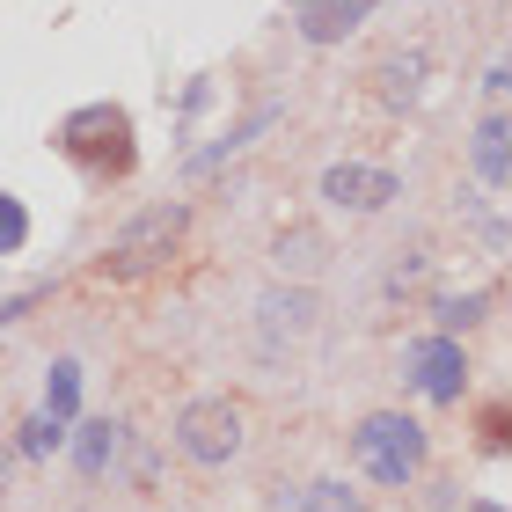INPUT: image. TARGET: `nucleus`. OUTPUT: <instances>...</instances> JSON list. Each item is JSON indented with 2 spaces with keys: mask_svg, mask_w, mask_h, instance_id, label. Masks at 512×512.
<instances>
[{
  "mask_svg": "<svg viewBox=\"0 0 512 512\" xmlns=\"http://www.w3.org/2000/svg\"><path fill=\"white\" fill-rule=\"evenodd\" d=\"M22 447H30V454L59 447V417H52V410H44V417H30V425H22Z\"/></svg>",
  "mask_w": 512,
  "mask_h": 512,
  "instance_id": "obj_13",
  "label": "nucleus"
},
{
  "mask_svg": "<svg viewBox=\"0 0 512 512\" xmlns=\"http://www.w3.org/2000/svg\"><path fill=\"white\" fill-rule=\"evenodd\" d=\"M476 169L491 183H505V125L498 118H483V132H476Z\"/></svg>",
  "mask_w": 512,
  "mask_h": 512,
  "instance_id": "obj_8",
  "label": "nucleus"
},
{
  "mask_svg": "<svg viewBox=\"0 0 512 512\" xmlns=\"http://www.w3.org/2000/svg\"><path fill=\"white\" fill-rule=\"evenodd\" d=\"M110 454H118V425H88V439H81V469H103Z\"/></svg>",
  "mask_w": 512,
  "mask_h": 512,
  "instance_id": "obj_10",
  "label": "nucleus"
},
{
  "mask_svg": "<svg viewBox=\"0 0 512 512\" xmlns=\"http://www.w3.org/2000/svg\"><path fill=\"white\" fill-rule=\"evenodd\" d=\"M410 381L432 395V403H454L461 388H469V359H461V344L454 337H425V344H410Z\"/></svg>",
  "mask_w": 512,
  "mask_h": 512,
  "instance_id": "obj_5",
  "label": "nucleus"
},
{
  "mask_svg": "<svg viewBox=\"0 0 512 512\" xmlns=\"http://www.w3.org/2000/svg\"><path fill=\"white\" fill-rule=\"evenodd\" d=\"M366 8H374V0H300V30H308L315 44H330L344 30H359Z\"/></svg>",
  "mask_w": 512,
  "mask_h": 512,
  "instance_id": "obj_7",
  "label": "nucleus"
},
{
  "mask_svg": "<svg viewBox=\"0 0 512 512\" xmlns=\"http://www.w3.org/2000/svg\"><path fill=\"white\" fill-rule=\"evenodd\" d=\"M322 198L344 205V213H381V205L395 198V176H388V169H359V161H344V169L322 176Z\"/></svg>",
  "mask_w": 512,
  "mask_h": 512,
  "instance_id": "obj_6",
  "label": "nucleus"
},
{
  "mask_svg": "<svg viewBox=\"0 0 512 512\" xmlns=\"http://www.w3.org/2000/svg\"><path fill=\"white\" fill-rule=\"evenodd\" d=\"M308 512H359V498L344 491V483H315V491H308Z\"/></svg>",
  "mask_w": 512,
  "mask_h": 512,
  "instance_id": "obj_12",
  "label": "nucleus"
},
{
  "mask_svg": "<svg viewBox=\"0 0 512 512\" xmlns=\"http://www.w3.org/2000/svg\"><path fill=\"white\" fill-rule=\"evenodd\" d=\"M176 242H183V205H154V213H139L125 235H110L96 278H139V271H154Z\"/></svg>",
  "mask_w": 512,
  "mask_h": 512,
  "instance_id": "obj_3",
  "label": "nucleus"
},
{
  "mask_svg": "<svg viewBox=\"0 0 512 512\" xmlns=\"http://www.w3.org/2000/svg\"><path fill=\"white\" fill-rule=\"evenodd\" d=\"M176 447L205 461V469H220V461H235L242 454V410L235 403H191L176 417Z\"/></svg>",
  "mask_w": 512,
  "mask_h": 512,
  "instance_id": "obj_4",
  "label": "nucleus"
},
{
  "mask_svg": "<svg viewBox=\"0 0 512 512\" xmlns=\"http://www.w3.org/2000/svg\"><path fill=\"white\" fill-rule=\"evenodd\" d=\"M352 454H359V469L374 483L395 491V483H410L417 469H425V432H417V417H403V410H374L352 432Z\"/></svg>",
  "mask_w": 512,
  "mask_h": 512,
  "instance_id": "obj_2",
  "label": "nucleus"
},
{
  "mask_svg": "<svg viewBox=\"0 0 512 512\" xmlns=\"http://www.w3.org/2000/svg\"><path fill=\"white\" fill-rule=\"evenodd\" d=\"M22 235H30V213H22L15 198H0V256L22 249Z\"/></svg>",
  "mask_w": 512,
  "mask_h": 512,
  "instance_id": "obj_11",
  "label": "nucleus"
},
{
  "mask_svg": "<svg viewBox=\"0 0 512 512\" xmlns=\"http://www.w3.org/2000/svg\"><path fill=\"white\" fill-rule=\"evenodd\" d=\"M74 395H81V366H59V374H52V388H44V410H52V417H66V410H74Z\"/></svg>",
  "mask_w": 512,
  "mask_h": 512,
  "instance_id": "obj_9",
  "label": "nucleus"
},
{
  "mask_svg": "<svg viewBox=\"0 0 512 512\" xmlns=\"http://www.w3.org/2000/svg\"><path fill=\"white\" fill-rule=\"evenodd\" d=\"M59 154L74 161V169L88 176V183H125L132 169H139V139H132V118L118 103H88V110H74V118L59 125Z\"/></svg>",
  "mask_w": 512,
  "mask_h": 512,
  "instance_id": "obj_1",
  "label": "nucleus"
},
{
  "mask_svg": "<svg viewBox=\"0 0 512 512\" xmlns=\"http://www.w3.org/2000/svg\"><path fill=\"white\" fill-rule=\"evenodd\" d=\"M483 447H491V454H505V403H491V410H483Z\"/></svg>",
  "mask_w": 512,
  "mask_h": 512,
  "instance_id": "obj_14",
  "label": "nucleus"
}]
</instances>
